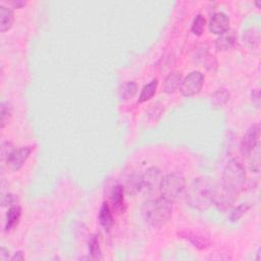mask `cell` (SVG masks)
<instances>
[{"label": "cell", "mask_w": 261, "mask_h": 261, "mask_svg": "<svg viewBox=\"0 0 261 261\" xmlns=\"http://www.w3.org/2000/svg\"><path fill=\"white\" fill-rule=\"evenodd\" d=\"M246 184V172L238 159H231L225 165L223 182L218 186L214 205L220 209H226L231 207L238 195L244 190Z\"/></svg>", "instance_id": "cell-1"}, {"label": "cell", "mask_w": 261, "mask_h": 261, "mask_svg": "<svg viewBox=\"0 0 261 261\" xmlns=\"http://www.w3.org/2000/svg\"><path fill=\"white\" fill-rule=\"evenodd\" d=\"M218 186L209 178L195 179L187 192V201L191 207L197 210L209 208L216 198Z\"/></svg>", "instance_id": "cell-2"}, {"label": "cell", "mask_w": 261, "mask_h": 261, "mask_svg": "<svg viewBox=\"0 0 261 261\" xmlns=\"http://www.w3.org/2000/svg\"><path fill=\"white\" fill-rule=\"evenodd\" d=\"M142 217L153 227H161L168 223L173 214V202L163 197L149 199L142 206Z\"/></svg>", "instance_id": "cell-3"}, {"label": "cell", "mask_w": 261, "mask_h": 261, "mask_svg": "<svg viewBox=\"0 0 261 261\" xmlns=\"http://www.w3.org/2000/svg\"><path fill=\"white\" fill-rule=\"evenodd\" d=\"M161 197L167 199L168 201L174 202L183 195L186 189V180L180 173L168 174L162 177L160 183Z\"/></svg>", "instance_id": "cell-4"}, {"label": "cell", "mask_w": 261, "mask_h": 261, "mask_svg": "<svg viewBox=\"0 0 261 261\" xmlns=\"http://www.w3.org/2000/svg\"><path fill=\"white\" fill-rule=\"evenodd\" d=\"M204 80L205 76L201 72L199 71L192 72L182 81L180 86L181 93L186 97H191L198 94L203 87Z\"/></svg>", "instance_id": "cell-5"}, {"label": "cell", "mask_w": 261, "mask_h": 261, "mask_svg": "<svg viewBox=\"0 0 261 261\" xmlns=\"http://www.w3.org/2000/svg\"><path fill=\"white\" fill-rule=\"evenodd\" d=\"M259 136H260V126L258 124L251 126L246 131V133H245L240 145L241 154L244 157L250 156L254 152V150L257 148L259 142Z\"/></svg>", "instance_id": "cell-6"}, {"label": "cell", "mask_w": 261, "mask_h": 261, "mask_svg": "<svg viewBox=\"0 0 261 261\" xmlns=\"http://www.w3.org/2000/svg\"><path fill=\"white\" fill-rule=\"evenodd\" d=\"M33 150H34L33 146H23L21 148L14 149L9 158L6 160L7 164L13 172L19 171L25 164L27 159L30 157L31 153L33 152Z\"/></svg>", "instance_id": "cell-7"}, {"label": "cell", "mask_w": 261, "mask_h": 261, "mask_svg": "<svg viewBox=\"0 0 261 261\" xmlns=\"http://www.w3.org/2000/svg\"><path fill=\"white\" fill-rule=\"evenodd\" d=\"M142 179H143V188H145L149 192L154 191L160 186V183L162 180L161 171L155 166L149 167L148 170H146V172L142 175Z\"/></svg>", "instance_id": "cell-8"}, {"label": "cell", "mask_w": 261, "mask_h": 261, "mask_svg": "<svg viewBox=\"0 0 261 261\" xmlns=\"http://www.w3.org/2000/svg\"><path fill=\"white\" fill-rule=\"evenodd\" d=\"M229 30V19L224 12H217L209 22V31L216 35H222Z\"/></svg>", "instance_id": "cell-9"}, {"label": "cell", "mask_w": 261, "mask_h": 261, "mask_svg": "<svg viewBox=\"0 0 261 261\" xmlns=\"http://www.w3.org/2000/svg\"><path fill=\"white\" fill-rule=\"evenodd\" d=\"M179 236H181V238H184L188 240L191 244H193V246L198 248V249H205L208 244H209V239L208 237H206L203 234L200 233H195V232H191V231H184L179 233Z\"/></svg>", "instance_id": "cell-10"}, {"label": "cell", "mask_w": 261, "mask_h": 261, "mask_svg": "<svg viewBox=\"0 0 261 261\" xmlns=\"http://www.w3.org/2000/svg\"><path fill=\"white\" fill-rule=\"evenodd\" d=\"M237 41V34L234 30H228L225 33L220 35L216 41V47L220 51L231 49Z\"/></svg>", "instance_id": "cell-11"}, {"label": "cell", "mask_w": 261, "mask_h": 261, "mask_svg": "<svg viewBox=\"0 0 261 261\" xmlns=\"http://www.w3.org/2000/svg\"><path fill=\"white\" fill-rule=\"evenodd\" d=\"M142 188H143V179H142L141 174L133 173L127 178L125 187H124L127 194L131 196L136 195L142 190Z\"/></svg>", "instance_id": "cell-12"}, {"label": "cell", "mask_w": 261, "mask_h": 261, "mask_svg": "<svg viewBox=\"0 0 261 261\" xmlns=\"http://www.w3.org/2000/svg\"><path fill=\"white\" fill-rule=\"evenodd\" d=\"M112 203L113 210L117 213L125 211V189L121 185H116L112 191Z\"/></svg>", "instance_id": "cell-13"}, {"label": "cell", "mask_w": 261, "mask_h": 261, "mask_svg": "<svg viewBox=\"0 0 261 261\" xmlns=\"http://www.w3.org/2000/svg\"><path fill=\"white\" fill-rule=\"evenodd\" d=\"M22 216V209L20 205H14L8 208L6 212V219H5V231L9 232L17 226L20 223V219Z\"/></svg>", "instance_id": "cell-14"}, {"label": "cell", "mask_w": 261, "mask_h": 261, "mask_svg": "<svg viewBox=\"0 0 261 261\" xmlns=\"http://www.w3.org/2000/svg\"><path fill=\"white\" fill-rule=\"evenodd\" d=\"M13 22V11L4 5H0V31H1L2 33L7 32V31L12 28Z\"/></svg>", "instance_id": "cell-15"}, {"label": "cell", "mask_w": 261, "mask_h": 261, "mask_svg": "<svg viewBox=\"0 0 261 261\" xmlns=\"http://www.w3.org/2000/svg\"><path fill=\"white\" fill-rule=\"evenodd\" d=\"M181 83H182L181 74H179L177 72L171 73L166 76L164 82H163L162 90H163L164 93L172 94L181 86Z\"/></svg>", "instance_id": "cell-16"}, {"label": "cell", "mask_w": 261, "mask_h": 261, "mask_svg": "<svg viewBox=\"0 0 261 261\" xmlns=\"http://www.w3.org/2000/svg\"><path fill=\"white\" fill-rule=\"evenodd\" d=\"M99 223L106 232H110L113 225V218L110 205L104 202L99 211Z\"/></svg>", "instance_id": "cell-17"}, {"label": "cell", "mask_w": 261, "mask_h": 261, "mask_svg": "<svg viewBox=\"0 0 261 261\" xmlns=\"http://www.w3.org/2000/svg\"><path fill=\"white\" fill-rule=\"evenodd\" d=\"M229 99V92L225 88H221L217 90L211 95V104L216 109H221L224 107Z\"/></svg>", "instance_id": "cell-18"}, {"label": "cell", "mask_w": 261, "mask_h": 261, "mask_svg": "<svg viewBox=\"0 0 261 261\" xmlns=\"http://www.w3.org/2000/svg\"><path fill=\"white\" fill-rule=\"evenodd\" d=\"M157 86H158L157 79H153L150 83L145 85L141 91V94L139 97V103H143L154 96Z\"/></svg>", "instance_id": "cell-19"}, {"label": "cell", "mask_w": 261, "mask_h": 261, "mask_svg": "<svg viewBox=\"0 0 261 261\" xmlns=\"http://www.w3.org/2000/svg\"><path fill=\"white\" fill-rule=\"evenodd\" d=\"M12 113V105L8 101H3L1 104V107H0V117H1V128L4 129L5 126L8 124V121L11 117Z\"/></svg>", "instance_id": "cell-20"}, {"label": "cell", "mask_w": 261, "mask_h": 261, "mask_svg": "<svg viewBox=\"0 0 261 261\" xmlns=\"http://www.w3.org/2000/svg\"><path fill=\"white\" fill-rule=\"evenodd\" d=\"M138 90V85L136 82L131 81L126 83L124 86H122L121 89V98L124 100H129L135 96Z\"/></svg>", "instance_id": "cell-21"}, {"label": "cell", "mask_w": 261, "mask_h": 261, "mask_svg": "<svg viewBox=\"0 0 261 261\" xmlns=\"http://www.w3.org/2000/svg\"><path fill=\"white\" fill-rule=\"evenodd\" d=\"M205 25H206V21L203 15L197 14L192 24V32L197 36L202 35L204 32Z\"/></svg>", "instance_id": "cell-22"}, {"label": "cell", "mask_w": 261, "mask_h": 261, "mask_svg": "<svg viewBox=\"0 0 261 261\" xmlns=\"http://www.w3.org/2000/svg\"><path fill=\"white\" fill-rule=\"evenodd\" d=\"M89 251L94 259H102V253L99 246V241L96 236H92L89 241Z\"/></svg>", "instance_id": "cell-23"}, {"label": "cell", "mask_w": 261, "mask_h": 261, "mask_svg": "<svg viewBox=\"0 0 261 261\" xmlns=\"http://www.w3.org/2000/svg\"><path fill=\"white\" fill-rule=\"evenodd\" d=\"M249 208H250V206L248 204H241V205H239L237 208H235L231 212V217H229V218H231V221L238 222L239 220H241L244 217V214L249 210Z\"/></svg>", "instance_id": "cell-24"}, {"label": "cell", "mask_w": 261, "mask_h": 261, "mask_svg": "<svg viewBox=\"0 0 261 261\" xmlns=\"http://www.w3.org/2000/svg\"><path fill=\"white\" fill-rule=\"evenodd\" d=\"M244 40L248 45L254 46V44H257L259 42V33L258 31L255 32V29L251 28L248 31H246V33L244 34Z\"/></svg>", "instance_id": "cell-25"}, {"label": "cell", "mask_w": 261, "mask_h": 261, "mask_svg": "<svg viewBox=\"0 0 261 261\" xmlns=\"http://www.w3.org/2000/svg\"><path fill=\"white\" fill-rule=\"evenodd\" d=\"M1 204H2L3 207H5V206L11 207V206H14V205H19V198L15 195H13V194L8 193V194L2 196Z\"/></svg>", "instance_id": "cell-26"}, {"label": "cell", "mask_w": 261, "mask_h": 261, "mask_svg": "<svg viewBox=\"0 0 261 261\" xmlns=\"http://www.w3.org/2000/svg\"><path fill=\"white\" fill-rule=\"evenodd\" d=\"M15 148L13 147V145L10 142H4L1 146V158L2 160H7L9 158V156L11 155V153L13 152Z\"/></svg>", "instance_id": "cell-27"}, {"label": "cell", "mask_w": 261, "mask_h": 261, "mask_svg": "<svg viewBox=\"0 0 261 261\" xmlns=\"http://www.w3.org/2000/svg\"><path fill=\"white\" fill-rule=\"evenodd\" d=\"M8 4L12 5L14 8H21L27 4L26 1H22V0H14V1L8 2Z\"/></svg>", "instance_id": "cell-28"}, {"label": "cell", "mask_w": 261, "mask_h": 261, "mask_svg": "<svg viewBox=\"0 0 261 261\" xmlns=\"http://www.w3.org/2000/svg\"><path fill=\"white\" fill-rule=\"evenodd\" d=\"M8 257H9V252H8V250H7L6 248L2 247L1 250H0V258H1V260L4 261V260L8 259Z\"/></svg>", "instance_id": "cell-29"}, {"label": "cell", "mask_w": 261, "mask_h": 261, "mask_svg": "<svg viewBox=\"0 0 261 261\" xmlns=\"http://www.w3.org/2000/svg\"><path fill=\"white\" fill-rule=\"evenodd\" d=\"M24 254H23V252H21V251H19V252H15L14 253V255L11 257V260L12 261H19V260H24Z\"/></svg>", "instance_id": "cell-30"}, {"label": "cell", "mask_w": 261, "mask_h": 261, "mask_svg": "<svg viewBox=\"0 0 261 261\" xmlns=\"http://www.w3.org/2000/svg\"><path fill=\"white\" fill-rule=\"evenodd\" d=\"M252 98L253 100H256V104L259 105V90L256 89L254 92H252Z\"/></svg>", "instance_id": "cell-31"}, {"label": "cell", "mask_w": 261, "mask_h": 261, "mask_svg": "<svg viewBox=\"0 0 261 261\" xmlns=\"http://www.w3.org/2000/svg\"><path fill=\"white\" fill-rule=\"evenodd\" d=\"M256 260H260V249L257 252V258H256Z\"/></svg>", "instance_id": "cell-32"}, {"label": "cell", "mask_w": 261, "mask_h": 261, "mask_svg": "<svg viewBox=\"0 0 261 261\" xmlns=\"http://www.w3.org/2000/svg\"><path fill=\"white\" fill-rule=\"evenodd\" d=\"M256 5H257L258 7H260V5H261V3H260V2H256Z\"/></svg>", "instance_id": "cell-33"}]
</instances>
